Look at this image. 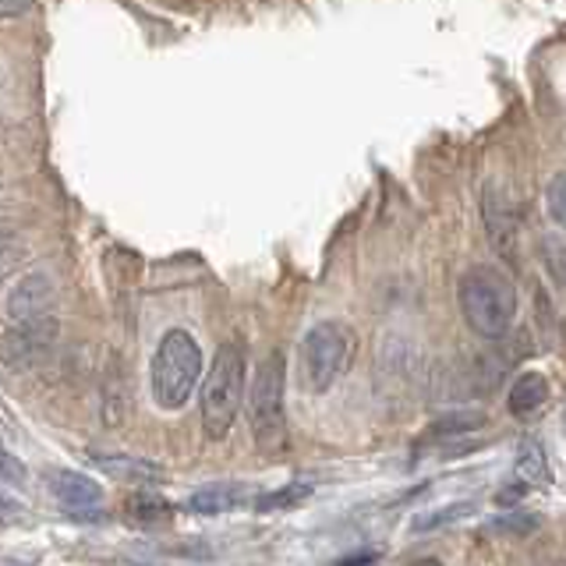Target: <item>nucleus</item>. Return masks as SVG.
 Instances as JSON below:
<instances>
[{
    "label": "nucleus",
    "instance_id": "b1692460",
    "mask_svg": "<svg viewBox=\"0 0 566 566\" xmlns=\"http://www.w3.org/2000/svg\"><path fill=\"white\" fill-rule=\"evenodd\" d=\"M411 566H442V563L439 559H415Z\"/></svg>",
    "mask_w": 566,
    "mask_h": 566
},
{
    "label": "nucleus",
    "instance_id": "412c9836",
    "mask_svg": "<svg viewBox=\"0 0 566 566\" xmlns=\"http://www.w3.org/2000/svg\"><path fill=\"white\" fill-rule=\"evenodd\" d=\"M0 474H4L8 482H25V468L18 464V460L4 447H0Z\"/></svg>",
    "mask_w": 566,
    "mask_h": 566
},
{
    "label": "nucleus",
    "instance_id": "f257e3e1",
    "mask_svg": "<svg viewBox=\"0 0 566 566\" xmlns=\"http://www.w3.org/2000/svg\"><path fill=\"white\" fill-rule=\"evenodd\" d=\"M460 312L482 340H503L517 318V291L506 273L492 265H471L460 276Z\"/></svg>",
    "mask_w": 566,
    "mask_h": 566
},
{
    "label": "nucleus",
    "instance_id": "f03ea898",
    "mask_svg": "<svg viewBox=\"0 0 566 566\" xmlns=\"http://www.w3.org/2000/svg\"><path fill=\"white\" fill-rule=\"evenodd\" d=\"M202 379V347L188 329H170L153 354V400L164 411H181Z\"/></svg>",
    "mask_w": 566,
    "mask_h": 566
},
{
    "label": "nucleus",
    "instance_id": "0eeeda50",
    "mask_svg": "<svg viewBox=\"0 0 566 566\" xmlns=\"http://www.w3.org/2000/svg\"><path fill=\"white\" fill-rule=\"evenodd\" d=\"M53 301H57V287H53V280L46 273H29L8 294V315H11V323H32V318L50 315Z\"/></svg>",
    "mask_w": 566,
    "mask_h": 566
},
{
    "label": "nucleus",
    "instance_id": "423d86ee",
    "mask_svg": "<svg viewBox=\"0 0 566 566\" xmlns=\"http://www.w3.org/2000/svg\"><path fill=\"white\" fill-rule=\"evenodd\" d=\"M57 333H61V326L53 315L32 318V323H14L4 336H0V365L11 371L40 365L53 350V344H57Z\"/></svg>",
    "mask_w": 566,
    "mask_h": 566
},
{
    "label": "nucleus",
    "instance_id": "4be33fe9",
    "mask_svg": "<svg viewBox=\"0 0 566 566\" xmlns=\"http://www.w3.org/2000/svg\"><path fill=\"white\" fill-rule=\"evenodd\" d=\"M32 11V0H0V18H22Z\"/></svg>",
    "mask_w": 566,
    "mask_h": 566
},
{
    "label": "nucleus",
    "instance_id": "20e7f679",
    "mask_svg": "<svg viewBox=\"0 0 566 566\" xmlns=\"http://www.w3.org/2000/svg\"><path fill=\"white\" fill-rule=\"evenodd\" d=\"M244 371L241 344H223L202 382V429L209 439H223L234 424L244 403Z\"/></svg>",
    "mask_w": 566,
    "mask_h": 566
},
{
    "label": "nucleus",
    "instance_id": "dca6fc26",
    "mask_svg": "<svg viewBox=\"0 0 566 566\" xmlns=\"http://www.w3.org/2000/svg\"><path fill=\"white\" fill-rule=\"evenodd\" d=\"M128 517L138 521V524H164L170 521L174 506L167 500H159V495H135V500H128Z\"/></svg>",
    "mask_w": 566,
    "mask_h": 566
},
{
    "label": "nucleus",
    "instance_id": "1a4fd4ad",
    "mask_svg": "<svg viewBox=\"0 0 566 566\" xmlns=\"http://www.w3.org/2000/svg\"><path fill=\"white\" fill-rule=\"evenodd\" d=\"M482 217H485V230H489V241L492 248L500 252L503 259H513L517 252V223H513L506 202L500 199V191H485L482 195Z\"/></svg>",
    "mask_w": 566,
    "mask_h": 566
},
{
    "label": "nucleus",
    "instance_id": "f3484780",
    "mask_svg": "<svg viewBox=\"0 0 566 566\" xmlns=\"http://www.w3.org/2000/svg\"><path fill=\"white\" fill-rule=\"evenodd\" d=\"M312 495V485H287V489H280V492H270V495H262V500L255 503L259 513H273V510H287V506H297V503H305Z\"/></svg>",
    "mask_w": 566,
    "mask_h": 566
},
{
    "label": "nucleus",
    "instance_id": "5701e85b",
    "mask_svg": "<svg viewBox=\"0 0 566 566\" xmlns=\"http://www.w3.org/2000/svg\"><path fill=\"white\" fill-rule=\"evenodd\" d=\"M371 559H376V553H365V556H354V559H344V563H336V566H368Z\"/></svg>",
    "mask_w": 566,
    "mask_h": 566
},
{
    "label": "nucleus",
    "instance_id": "39448f33",
    "mask_svg": "<svg viewBox=\"0 0 566 566\" xmlns=\"http://www.w3.org/2000/svg\"><path fill=\"white\" fill-rule=\"evenodd\" d=\"M283 389H287V368H283V354L270 350L255 365L252 389H248V421H252L255 442L273 453L287 439V407H283Z\"/></svg>",
    "mask_w": 566,
    "mask_h": 566
},
{
    "label": "nucleus",
    "instance_id": "6ab92c4d",
    "mask_svg": "<svg viewBox=\"0 0 566 566\" xmlns=\"http://www.w3.org/2000/svg\"><path fill=\"white\" fill-rule=\"evenodd\" d=\"M538 527V521L531 517V513H500L492 524H489V531H495V535H531V531Z\"/></svg>",
    "mask_w": 566,
    "mask_h": 566
},
{
    "label": "nucleus",
    "instance_id": "9d476101",
    "mask_svg": "<svg viewBox=\"0 0 566 566\" xmlns=\"http://www.w3.org/2000/svg\"><path fill=\"white\" fill-rule=\"evenodd\" d=\"M93 464L103 474H111V478H117V482H124V485H156V482H164V468L153 464V460H146V457L111 453V457H93Z\"/></svg>",
    "mask_w": 566,
    "mask_h": 566
},
{
    "label": "nucleus",
    "instance_id": "aec40b11",
    "mask_svg": "<svg viewBox=\"0 0 566 566\" xmlns=\"http://www.w3.org/2000/svg\"><path fill=\"white\" fill-rule=\"evenodd\" d=\"M468 510H471V503H460V506H442V510L429 513V517H418V521H415V531H432V527L447 524V521H457V517H464Z\"/></svg>",
    "mask_w": 566,
    "mask_h": 566
},
{
    "label": "nucleus",
    "instance_id": "f8f14e48",
    "mask_svg": "<svg viewBox=\"0 0 566 566\" xmlns=\"http://www.w3.org/2000/svg\"><path fill=\"white\" fill-rule=\"evenodd\" d=\"M241 500H244L241 485L223 482V485H206V489H199V492H191L188 510H191V513H199V517H217V513H230Z\"/></svg>",
    "mask_w": 566,
    "mask_h": 566
},
{
    "label": "nucleus",
    "instance_id": "4468645a",
    "mask_svg": "<svg viewBox=\"0 0 566 566\" xmlns=\"http://www.w3.org/2000/svg\"><path fill=\"white\" fill-rule=\"evenodd\" d=\"M485 424H489V415H482V411H457V415L439 418L429 429V436L432 439H453V436H468V432L485 429Z\"/></svg>",
    "mask_w": 566,
    "mask_h": 566
},
{
    "label": "nucleus",
    "instance_id": "393cba45",
    "mask_svg": "<svg viewBox=\"0 0 566 566\" xmlns=\"http://www.w3.org/2000/svg\"><path fill=\"white\" fill-rule=\"evenodd\" d=\"M0 506H4V503H0Z\"/></svg>",
    "mask_w": 566,
    "mask_h": 566
},
{
    "label": "nucleus",
    "instance_id": "6e6552de",
    "mask_svg": "<svg viewBox=\"0 0 566 566\" xmlns=\"http://www.w3.org/2000/svg\"><path fill=\"white\" fill-rule=\"evenodd\" d=\"M46 485L67 510H85L103 500V489L88 474H78V471H61V468L46 471Z\"/></svg>",
    "mask_w": 566,
    "mask_h": 566
},
{
    "label": "nucleus",
    "instance_id": "2eb2a0df",
    "mask_svg": "<svg viewBox=\"0 0 566 566\" xmlns=\"http://www.w3.org/2000/svg\"><path fill=\"white\" fill-rule=\"evenodd\" d=\"M538 255L545 262V273L553 276L556 287L566 291V238L563 234H545L538 244Z\"/></svg>",
    "mask_w": 566,
    "mask_h": 566
},
{
    "label": "nucleus",
    "instance_id": "7ed1b4c3",
    "mask_svg": "<svg viewBox=\"0 0 566 566\" xmlns=\"http://www.w3.org/2000/svg\"><path fill=\"white\" fill-rule=\"evenodd\" d=\"M354 354H358V336L347 323L340 318L315 323L301 340V382L312 394H329L347 376Z\"/></svg>",
    "mask_w": 566,
    "mask_h": 566
},
{
    "label": "nucleus",
    "instance_id": "9b49d317",
    "mask_svg": "<svg viewBox=\"0 0 566 566\" xmlns=\"http://www.w3.org/2000/svg\"><path fill=\"white\" fill-rule=\"evenodd\" d=\"M545 400H548V379L542 376V371H524V376L513 379L506 407H510V415L527 418V415L542 411Z\"/></svg>",
    "mask_w": 566,
    "mask_h": 566
},
{
    "label": "nucleus",
    "instance_id": "a211bd4d",
    "mask_svg": "<svg viewBox=\"0 0 566 566\" xmlns=\"http://www.w3.org/2000/svg\"><path fill=\"white\" fill-rule=\"evenodd\" d=\"M545 206H548V217H553L566 230V170L548 177V185H545Z\"/></svg>",
    "mask_w": 566,
    "mask_h": 566
},
{
    "label": "nucleus",
    "instance_id": "ddd939ff",
    "mask_svg": "<svg viewBox=\"0 0 566 566\" xmlns=\"http://www.w3.org/2000/svg\"><path fill=\"white\" fill-rule=\"evenodd\" d=\"M517 478L524 485L538 489V485H548V464H545V450L538 447L535 439H527L521 447V457H517Z\"/></svg>",
    "mask_w": 566,
    "mask_h": 566
}]
</instances>
